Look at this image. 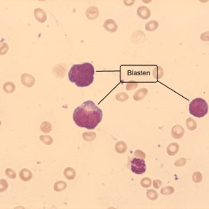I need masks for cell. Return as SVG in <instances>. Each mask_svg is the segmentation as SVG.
I'll use <instances>...</instances> for the list:
<instances>
[{
    "label": "cell",
    "instance_id": "obj_1",
    "mask_svg": "<svg viewBox=\"0 0 209 209\" xmlns=\"http://www.w3.org/2000/svg\"><path fill=\"white\" fill-rule=\"evenodd\" d=\"M102 111L92 100L84 102L75 109L72 119L75 124L80 128L94 130L102 119Z\"/></svg>",
    "mask_w": 209,
    "mask_h": 209
},
{
    "label": "cell",
    "instance_id": "obj_2",
    "mask_svg": "<svg viewBox=\"0 0 209 209\" xmlns=\"http://www.w3.org/2000/svg\"><path fill=\"white\" fill-rule=\"evenodd\" d=\"M94 67L90 63L75 64L68 72V79L79 87H86L94 82Z\"/></svg>",
    "mask_w": 209,
    "mask_h": 209
},
{
    "label": "cell",
    "instance_id": "obj_3",
    "mask_svg": "<svg viewBox=\"0 0 209 209\" xmlns=\"http://www.w3.org/2000/svg\"><path fill=\"white\" fill-rule=\"evenodd\" d=\"M189 111L192 116L197 118H202L208 111V103L204 99L197 98L189 103Z\"/></svg>",
    "mask_w": 209,
    "mask_h": 209
},
{
    "label": "cell",
    "instance_id": "obj_4",
    "mask_svg": "<svg viewBox=\"0 0 209 209\" xmlns=\"http://www.w3.org/2000/svg\"><path fill=\"white\" fill-rule=\"evenodd\" d=\"M130 170L136 174H142L146 172V164L144 159L135 158H133L130 163Z\"/></svg>",
    "mask_w": 209,
    "mask_h": 209
},
{
    "label": "cell",
    "instance_id": "obj_5",
    "mask_svg": "<svg viewBox=\"0 0 209 209\" xmlns=\"http://www.w3.org/2000/svg\"><path fill=\"white\" fill-rule=\"evenodd\" d=\"M21 82L26 87H32L35 84V78L32 75L24 73L21 75Z\"/></svg>",
    "mask_w": 209,
    "mask_h": 209
},
{
    "label": "cell",
    "instance_id": "obj_6",
    "mask_svg": "<svg viewBox=\"0 0 209 209\" xmlns=\"http://www.w3.org/2000/svg\"><path fill=\"white\" fill-rule=\"evenodd\" d=\"M103 27L107 32L114 33L118 29V24L113 19H107L103 24Z\"/></svg>",
    "mask_w": 209,
    "mask_h": 209
},
{
    "label": "cell",
    "instance_id": "obj_7",
    "mask_svg": "<svg viewBox=\"0 0 209 209\" xmlns=\"http://www.w3.org/2000/svg\"><path fill=\"white\" fill-rule=\"evenodd\" d=\"M172 136L173 138L176 139H179L182 138L184 133H185V130L184 128L180 125H176L172 129Z\"/></svg>",
    "mask_w": 209,
    "mask_h": 209
},
{
    "label": "cell",
    "instance_id": "obj_8",
    "mask_svg": "<svg viewBox=\"0 0 209 209\" xmlns=\"http://www.w3.org/2000/svg\"><path fill=\"white\" fill-rule=\"evenodd\" d=\"M34 17L36 20L41 22V23H44L47 20V14L46 11L40 8H37L34 10Z\"/></svg>",
    "mask_w": 209,
    "mask_h": 209
},
{
    "label": "cell",
    "instance_id": "obj_9",
    "mask_svg": "<svg viewBox=\"0 0 209 209\" xmlns=\"http://www.w3.org/2000/svg\"><path fill=\"white\" fill-rule=\"evenodd\" d=\"M137 13L139 18L144 20H146L150 16V11L148 7L142 6L139 7L137 11Z\"/></svg>",
    "mask_w": 209,
    "mask_h": 209
},
{
    "label": "cell",
    "instance_id": "obj_10",
    "mask_svg": "<svg viewBox=\"0 0 209 209\" xmlns=\"http://www.w3.org/2000/svg\"><path fill=\"white\" fill-rule=\"evenodd\" d=\"M86 18L89 20L96 19L99 15V10L96 7H90L86 11Z\"/></svg>",
    "mask_w": 209,
    "mask_h": 209
},
{
    "label": "cell",
    "instance_id": "obj_11",
    "mask_svg": "<svg viewBox=\"0 0 209 209\" xmlns=\"http://www.w3.org/2000/svg\"><path fill=\"white\" fill-rule=\"evenodd\" d=\"M19 176L21 180L24 181V182H27L32 178V173L29 169L24 168L20 172Z\"/></svg>",
    "mask_w": 209,
    "mask_h": 209
},
{
    "label": "cell",
    "instance_id": "obj_12",
    "mask_svg": "<svg viewBox=\"0 0 209 209\" xmlns=\"http://www.w3.org/2000/svg\"><path fill=\"white\" fill-rule=\"evenodd\" d=\"M147 94H148V89L146 88H142L135 92V94H134L133 96V99L135 100V101H139V100L144 99V98L146 97Z\"/></svg>",
    "mask_w": 209,
    "mask_h": 209
},
{
    "label": "cell",
    "instance_id": "obj_13",
    "mask_svg": "<svg viewBox=\"0 0 209 209\" xmlns=\"http://www.w3.org/2000/svg\"><path fill=\"white\" fill-rule=\"evenodd\" d=\"M179 150V145L177 143L170 144L167 149V152L169 155H175Z\"/></svg>",
    "mask_w": 209,
    "mask_h": 209
},
{
    "label": "cell",
    "instance_id": "obj_14",
    "mask_svg": "<svg viewBox=\"0 0 209 209\" xmlns=\"http://www.w3.org/2000/svg\"><path fill=\"white\" fill-rule=\"evenodd\" d=\"M116 151L119 154H123L127 150V145L124 141H119L115 145Z\"/></svg>",
    "mask_w": 209,
    "mask_h": 209
},
{
    "label": "cell",
    "instance_id": "obj_15",
    "mask_svg": "<svg viewBox=\"0 0 209 209\" xmlns=\"http://www.w3.org/2000/svg\"><path fill=\"white\" fill-rule=\"evenodd\" d=\"M63 174L68 180H73L76 176V172H75V169L71 168V167H67L66 169H65Z\"/></svg>",
    "mask_w": 209,
    "mask_h": 209
},
{
    "label": "cell",
    "instance_id": "obj_16",
    "mask_svg": "<svg viewBox=\"0 0 209 209\" xmlns=\"http://www.w3.org/2000/svg\"><path fill=\"white\" fill-rule=\"evenodd\" d=\"M3 89L6 93L12 94L15 90V85L12 82H7L3 85Z\"/></svg>",
    "mask_w": 209,
    "mask_h": 209
},
{
    "label": "cell",
    "instance_id": "obj_17",
    "mask_svg": "<svg viewBox=\"0 0 209 209\" xmlns=\"http://www.w3.org/2000/svg\"><path fill=\"white\" fill-rule=\"evenodd\" d=\"M159 27L158 22L156 20H151L149 22H147L145 25V29L148 32H153V31L156 30Z\"/></svg>",
    "mask_w": 209,
    "mask_h": 209
},
{
    "label": "cell",
    "instance_id": "obj_18",
    "mask_svg": "<svg viewBox=\"0 0 209 209\" xmlns=\"http://www.w3.org/2000/svg\"><path fill=\"white\" fill-rule=\"evenodd\" d=\"M67 184L63 181H59L54 185V189L56 192H61L66 188Z\"/></svg>",
    "mask_w": 209,
    "mask_h": 209
},
{
    "label": "cell",
    "instance_id": "obj_19",
    "mask_svg": "<svg viewBox=\"0 0 209 209\" xmlns=\"http://www.w3.org/2000/svg\"><path fill=\"white\" fill-rule=\"evenodd\" d=\"M52 126L50 123L48 121H44L41 125V130L45 133H49L51 132Z\"/></svg>",
    "mask_w": 209,
    "mask_h": 209
},
{
    "label": "cell",
    "instance_id": "obj_20",
    "mask_svg": "<svg viewBox=\"0 0 209 209\" xmlns=\"http://www.w3.org/2000/svg\"><path fill=\"white\" fill-rule=\"evenodd\" d=\"M96 137V134L92 132H86L84 133L82 135V138L86 142H91L94 140Z\"/></svg>",
    "mask_w": 209,
    "mask_h": 209
},
{
    "label": "cell",
    "instance_id": "obj_21",
    "mask_svg": "<svg viewBox=\"0 0 209 209\" xmlns=\"http://www.w3.org/2000/svg\"><path fill=\"white\" fill-rule=\"evenodd\" d=\"M186 125L189 130H194L197 128V122L195 121V120L189 117L186 119Z\"/></svg>",
    "mask_w": 209,
    "mask_h": 209
},
{
    "label": "cell",
    "instance_id": "obj_22",
    "mask_svg": "<svg viewBox=\"0 0 209 209\" xmlns=\"http://www.w3.org/2000/svg\"><path fill=\"white\" fill-rule=\"evenodd\" d=\"M146 196L148 197V199H149L150 200L155 201L158 199V194L157 191H155V189H148V190L146 191Z\"/></svg>",
    "mask_w": 209,
    "mask_h": 209
},
{
    "label": "cell",
    "instance_id": "obj_23",
    "mask_svg": "<svg viewBox=\"0 0 209 209\" xmlns=\"http://www.w3.org/2000/svg\"><path fill=\"white\" fill-rule=\"evenodd\" d=\"M160 192L163 195H170L174 192V188L172 186H165L161 189Z\"/></svg>",
    "mask_w": 209,
    "mask_h": 209
},
{
    "label": "cell",
    "instance_id": "obj_24",
    "mask_svg": "<svg viewBox=\"0 0 209 209\" xmlns=\"http://www.w3.org/2000/svg\"><path fill=\"white\" fill-rule=\"evenodd\" d=\"M115 98L116 100H118L119 102H124L128 100V98H129V96H128L127 94L124 93V92H122V93L116 94Z\"/></svg>",
    "mask_w": 209,
    "mask_h": 209
},
{
    "label": "cell",
    "instance_id": "obj_25",
    "mask_svg": "<svg viewBox=\"0 0 209 209\" xmlns=\"http://www.w3.org/2000/svg\"><path fill=\"white\" fill-rule=\"evenodd\" d=\"M40 139L41 142H43L46 145H51L53 142V139L50 135H41Z\"/></svg>",
    "mask_w": 209,
    "mask_h": 209
},
{
    "label": "cell",
    "instance_id": "obj_26",
    "mask_svg": "<svg viewBox=\"0 0 209 209\" xmlns=\"http://www.w3.org/2000/svg\"><path fill=\"white\" fill-rule=\"evenodd\" d=\"M141 185L143 187V188H149V187L151 185V183H152V181L150 178L146 177V178H142L141 180Z\"/></svg>",
    "mask_w": 209,
    "mask_h": 209
},
{
    "label": "cell",
    "instance_id": "obj_27",
    "mask_svg": "<svg viewBox=\"0 0 209 209\" xmlns=\"http://www.w3.org/2000/svg\"><path fill=\"white\" fill-rule=\"evenodd\" d=\"M192 180L194 183H199L202 181V175L199 172H194L192 175Z\"/></svg>",
    "mask_w": 209,
    "mask_h": 209
},
{
    "label": "cell",
    "instance_id": "obj_28",
    "mask_svg": "<svg viewBox=\"0 0 209 209\" xmlns=\"http://www.w3.org/2000/svg\"><path fill=\"white\" fill-rule=\"evenodd\" d=\"M5 174H6V175H7V177H8L9 178H11V179L15 178V177H16L15 172H14L13 169H11L10 168H7V169H6Z\"/></svg>",
    "mask_w": 209,
    "mask_h": 209
},
{
    "label": "cell",
    "instance_id": "obj_29",
    "mask_svg": "<svg viewBox=\"0 0 209 209\" xmlns=\"http://www.w3.org/2000/svg\"><path fill=\"white\" fill-rule=\"evenodd\" d=\"M187 160L185 158H181L180 159H178L177 161H176L174 163V165L176 167H183L185 166V164H186Z\"/></svg>",
    "mask_w": 209,
    "mask_h": 209
},
{
    "label": "cell",
    "instance_id": "obj_30",
    "mask_svg": "<svg viewBox=\"0 0 209 209\" xmlns=\"http://www.w3.org/2000/svg\"><path fill=\"white\" fill-rule=\"evenodd\" d=\"M135 155L139 158H142V159L146 158V155H145V153L142 151V150H139V149L136 150L135 151Z\"/></svg>",
    "mask_w": 209,
    "mask_h": 209
},
{
    "label": "cell",
    "instance_id": "obj_31",
    "mask_svg": "<svg viewBox=\"0 0 209 209\" xmlns=\"http://www.w3.org/2000/svg\"><path fill=\"white\" fill-rule=\"evenodd\" d=\"M8 187L7 181L4 179L1 180V192H4L7 189Z\"/></svg>",
    "mask_w": 209,
    "mask_h": 209
},
{
    "label": "cell",
    "instance_id": "obj_32",
    "mask_svg": "<svg viewBox=\"0 0 209 209\" xmlns=\"http://www.w3.org/2000/svg\"><path fill=\"white\" fill-rule=\"evenodd\" d=\"M153 187H154L156 189H159L160 188V186L162 185V182H161V181L160 180H154L153 181Z\"/></svg>",
    "mask_w": 209,
    "mask_h": 209
},
{
    "label": "cell",
    "instance_id": "obj_33",
    "mask_svg": "<svg viewBox=\"0 0 209 209\" xmlns=\"http://www.w3.org/2000/svg\"><path fill=\"white\" fill-rule=\"evenodd\" d=\"M133 84H134L133 82V84L132 83L128 84V85L126 86V89H127V90H132V89H135L137 87V85H138L137 83H135L134 85H133Z\"/></svg>",
    "mask_w": 209,
    "mask_h": 209
}]
</instances>
